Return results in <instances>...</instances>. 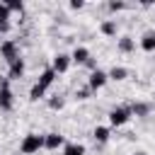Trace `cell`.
Returning a JSON list of instances; mask_svg holds the SVG:
<instances>
[{
    "instance_id": "1",
    "label": "cell",
    "mask_w": 155,
    "mask_h": 155,
    "mask_svg": "<svg viewBox=\"0 0 155 155\" xmlns=\"http://www.w3.org/2000/svg\"><path fill=\"white\" fill-rule=\"evenodd\" d=\"M44 148V136L41 133H27L19 143V155H34Z\"/></svg>"
},
{
    "instance_id": "2",
    "label": "cell",
    "mask_w": 155,
    "mask_h": 155,
    "mask_svg": "<svg viewBox=\"0 0 155 155\" xmlns=\"http://www.w3.org/2000/svg\"><path fill=\"white\" fill-rule=\"evenodd\" d=\"M107 116H109V126H116V128H119V126H126L133 114H131L128 107H114V109H109Z\"/></svg>"
},
{
    "instance_id": "3",
    "label": "cell",
    "mask_w": 155,
    "mask_h": 155,
    "mask_svg": "<svg viewBox=\"0 0 155 155\" xmlns=\"http://www.w3.org/2000/svg\"><path fill=\"white\" fill-rule=\"evenodd\" d=\"M0 58H5L7 65H10L12 61H17V58H19V46H17V41L5 39V41L0 44Z\"/></svg>"
},
{
    "instance_id": "4",
    "label": "cell",
    "mask_w": 155,
    "mask_h": 155,
    "mask_svg": "<svg viewBox=\"0 0 155 155\" xmlns=\"http://www.w3.org/2000/svg\"><path fill=\"white\" fill-rule=\"evenodd\" d=\"M12 107H15V94L10 90V80L5 78L0 82V109L2 111H12Z\"/></svg>"
},
{
    "instance_id": "5",
    "label": "cell",
    "mask_w": 155,
    "mask_h": 155,
    "mask_svg": "<svg viewBox=\"0 0 155 155\" xmlns=\"http://www.w3.org/2000/svg\"><path fill=\"white\" fill-rule=\"evenodd\" d=\"M109 82V78H107V73L104 70H94V73H90V78H87V87L92 90V92H97V90H102L104 85Z\"/></svg>"
},
{
    "instance_id": "6",
    "label": "cell",
    "mask_w": 155,
    "mask_h": 155,
    "mask_svg": "<svg viewBox=\"0 0 155 155\" xmlns=\"http://www.w3.org/2000/svg\"><path fill=\"white\" fill-rule=\"evenodd\" d=\"M70 56L68 53H56L53 56V63H51V68H53V73L56 75H61V73H68V68H70Z\"/></svg>"
},
{
    "instance_id": "7",
    "label": "cell",
    "mask_w": 155,
    "mask_h": 155,
    "mask_svg": "<svg viewBox=\"0 0 155 155\" xmlns=\"http://www.w3.org/2000/svg\"><path fill=\"white\" fill-rule=\"evenodd\" d=\"M63 145H65V138H63L61 133H56V131L44 133V148H46V150H58V148H63Z\"/></svg>"
},
{
    "instance_id": "8",
    "label": "cell",
    "mask_w": 155,
    "mask_h": 155,
    "mask_svg": "<svg viewBox=\"0 0 155 155\" xmlns=\"http://www.w3.org/2000/svg\"><path fill=\"white\" fill-rule=\"evenodd\" d=\"M22 75H24V58L19 56L17 61L10 63V68H7V80H19Z\"/></svg>"
},
{
    "instance_id": "9",
    "label": "cell",
    "mask_w": 155,
    "mask_h": 155,
    "mask_svg": "<svg viewBox=\"0 0 155 155\" xmlns=\"http://www.w3.org/2000/svg\"><path fill=\"white\" fill-rule=\"evenodd\" d=\"M90 56H92V53H90V48H85V46H75V51L70 53V61H73V63H78V65H85Z\"/></svg>"
},
{
    "instance_id": "10",
    "label": "cell",
    "mask_w": 155,
    "mask_h": 155,
    "mask_svg": "<svg viewBox=\"0 0 155 155\" xmlns=\"http://www.w3.org/2000/svg\"><path fill=\"white\" fill-rule=\"evenodd\" d=\"M140 48L145 51V53H150V51H155V29H148L143 36H140Z\"/></svg>"
},
{
    "instance_id": "11",
    "label": "cell",
    "mask_w": 155,
    "mask_h": 155,
    "mask_svg": "<svg viewBox=\"0 0 155 155\" xmlns=\"http://www.w3.org/2000/svg\"><path fill=\"white\" fill-rule=\"evenodd\" d=\"M53 80H56V73H53V68L48 65V68H44V70H41V75H39V80H36V82H39L41 87H51V85H53Z\"/></svg>"
},
{
    "instance_id": "12",
    "label": "cell",
    "mask_w": 155,
    "mask_h": 155,
    "mask_svg": "<svg viewBox=\"0 0 155 155\" xmlns=\"http://www.w3.org/2000/svg\"><path fill=\"white\" fill-rule=\"evenodd\" d=\"M92 138H94L97 143H107V140L111 138V126H97V128L92 131Z\"/></svg>"
},
{
    "instance_id": "13",
    "label": "cell",
    "mask_w": 155,
    "mask_h": 155,
    "mask_svg": "<svg viewBox=\"0 0 155 155\" xmlns=\"http://www.w3.org/2000/svg\"><path fill=\"white\" fill-rule=\"evenodd\" d=\"M116 48H119L121 53H131V51L136 48V41H133V36H119V41H116Z\"/></svg>"
},
{
    "instance_id": "14",
    "label": "cell",
    "mask_w": 155,
    "mask_h": 155,
    "mask_svg": "<svg viewBox=\"0 0 155 155\" xmlns=\"http://www.w3.org/2000/svg\"><path fill=\"white\" fill-rule=\"evenodd\" d=\"M128 109H131V114H133V116H140V119L150 114V104H148V102H133Z\"/></svg>"
},
{
    "instance_id": "15",
    "label": "cell",
    "mask_w": 155,
    "mask_h": 155,
    "mask_svg": "<svg viewBox=\"0 0 155 155\" xmlns=\"http://www.w3.org/2000/svg\"><path fill=\"white\" fill-rule=\"evenodd\" d=\"M107 78H109V80H116V82H121V80H126V78H128V70H126L124 65H114V68L107 73Z\"/></svg>"
},
{
    "instance_id": "16",
    "label": "cell",
    "mask_w": 155,
    "mask_h": 155,
    "mask_svg": "<svg viewBox=\"0 0 155 155\" xmlns=\"http://www.w3.org/2000/svg\"><path fill=\"white\" fill-rule=\"evenodd\" d=\"M99 31H102L104 36H116L119 27H116V22H114V19H104V22L99 24Z\"/></svg>"
},
{
    "instance_id": "17",
    "label": "cell",
    "mask_w": 155,
    "mask_h": 155,
    "mask_svg": "<svg viewBox=\"0 0 155 155\" xmlns=\"http://www.w3.org/2000/svg\"><path fill=\"white\" fill-rule=\"evenodd\" d=\"M63 155H85V145L82 143H65Z\"/></svg>"
},
{
    "instance_id": "18",
    "label": "cell",
    "mask_w": 155,
    "mask_h": 155,
    "mask_svg": "<svg viewBox=\"0 0 155 155\" xmlns=\"http://www.w3.org/2000/svg\"><path fill=\"white\" fill-rule=\"evenodd\" d=\"M44 94H46V87H41L39 82H34L31 90H29V99L31 102H39V99H44Z\"/></svg>"
},
{
    "instance_id": "19",
    "label": "cell",
    "mask_w": 155,
    "mask_h": 155,
    "mask_svg": "<svg viewBox=\"0 0 155 155\" xmlns=\"http://www.w3.org/2000/svg\"><path fill=\"white\" fill-rule=\"evenodd\" d=\"M63 104H65V99H63L61 94H56V97H51V99H48V109H53V111H61V109H63Z\"/></svg>"
},
{
    "instance_id": "20",
    "label": "cell",
    "mask_w": 155,
    "mask_h": 155,
    "mask_svg": "<svg viewBox=\"0 0 155 155\" xmlns=\"http://www.w3.org/2000/svg\"><path fill=\"white\" fill-rule=\"evenodd\" d=\"M5 5H7V10H10V12H19V15L24 12V2H22V0H7Z\"/></svg>"
},
{
    "instance_id": "21",
    "label": "cell",
    "mask_w": 155,
    "mask_h": 155,
    "mask_svg": "<svg viewBox=\"0 0 155 155\" xmlns=\"http://www.w3.org/2000/svg\"><path fill=\"white\" fill-rule=\"evenodd\" d=\"M107 7H109V12H121V10H126V2L124 0H111Z\"/></svg>"
},
{
    "instance_id": "22",
    "label": "cell",
    "mask_w": 155,
    "mask_h": 155,
    "mask_svg": "<svg viewBox=\"0 0 155 155\" xmlns=\"http://www.w3.org/2000/svg\"><path fill=\"white\" fill-rule=\"evenodd\" d=\"M75 97H78V99H90V97H92V90L85 85V87H80V90L75 92Z\"/></svg>"
},
{
    "instance_id": "23",
    "label": "cell",
    "mask_w": 155,
    "mask_h": 155,
    "mask_svg": "<svg viewBox=\"0 0 155 155\" xmlns=\"http://www.w3.org/2000/svg\"><path fill=\"white\" fill-rule=\"evenodd\" d=\"M10 17H12V12L7 10L5 2H0V22H10Z\"/></svg>"
},
{
    "instance_id": "24",
    "label": "cell",
    "mask_w": 155,
    "mask_h": 155,
    "mask_svg": "<svg viewBox=\"0 0 155 155\" xmlns=\"http://www.w3.org/2000/svg\"><path fill=\"white\" fill-rule=\"evenodd\" d=\"M85 68H87L90 73H94V70H97V58H92V56H90V58H87V63H85Z\"/></svg>"
},
{
    "instance_id": "25",
    "label": "cell",
    "mask_w": 155,
    "mask_h": 155,
    "mask_svg": "<svg viewBox=\"0 0 155 155\" xmlns=\"http://www.w3.org/2000/svg\"><path fill=\"white\" fill-rule=\"evenodd\" d=\"M85 7V0H70V10H82Z\"/></svg>"
},
{
    "instance_id": "26",
    "label": "cell",
    "mask_w": 155,
    "mask_h": 155,
    "mask_svg": "<svg viewBox=\"0 0 155 155\" xmlns=\"http://www.w3.org/2000/svg\"><path fill=\"white\" fill-rule=\"evenodd\" d=\"M10 29H12V24H10V22H0V34H7Z\"/></svg>"
},
{
    "instance_id": "27",
    "label": "cell",
    "mask_w": 155,
    "mask_h": 155,
    "mask_svg": "<svg viewBox=\"0 0 155 155\" xmlns=\"http://www.w3.org/2000/svg\"><path fill=\"white\" fill-rule=\"evenodd\" d=\"M133 155H148V153H143V150H138V153H133Z\"/></svg>"
},
{
    "instance_id": "28",
    "label": "cell",
    "mask_w": 155,
    "mask_h": 155,
    "mask_svg": "<svg viewBox=\"0 0 155 155\" xmlns=\"http://www.w3.org/2000/svg\"><path fill=\"white\" fill-rule=\"evenodd\" d=\"M17 155H19V153H17Z\"/></svg>"
}]
</instances>
